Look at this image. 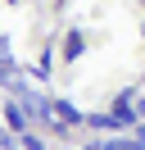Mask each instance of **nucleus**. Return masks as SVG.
I'll return each mask as SVG.
<instances>
[{
    "label": "nucleus",
    "mask_w": 145,
    "mask_h": 150,
    "mask_svg": "<svg viewBox=\"0 0 145 150\" xmlns=\"http://www.w3.org/2000/svg\"><path fill=\"white\" fill-rule=\"evenodd\" d=\"M136 118H145V100H141V105H136Z\"/></svg>",
    "instance_id": "obj_7"
},
{
    "label": "nucleus",
    "mask_w": 145,
    "mask_h": 150,
    "mask_svg": "<svg viewBox=\"0 0 145 150\" xmlns=\"http://www.w3.org/2000/svg\"><path fill=\"white\" fill-rule=\"evenodd\" d=\"M82 50H86V41H82V32H68V41H63V55H68V59H77Z\"/></svg>",
    "instance_id": "obj_4"
},
{
    "label": "nucleus",
    "mask_w": 145,
    "mask_h": 150,
    "mask_svg": "<svg viewBox=\"0 0 145 150\" xmlns=\"http://www.w3.org/2000/svg\"><path fill=\"white\" fill-rule=\"evenodd\" d=\"M0 150H14V141H9V132L0 127Z\"/></svg>",
    "instance_id": "obj_6"
},
{
    "label": "nucleus",
    "mask_w": 145,
    "mask_h": 150,
    "mask_svg": "<svg viewBox=\"0 0 145 150\" xmlns=\"http://www.w3.org/2000/svg\"><path fill=\"white\" fill-rule=\"evenodd\" d=\"M18 146H23V150H45V141L32 137V132H23V141H18Z\"/></svg>",
    "instance_id": "obj_5"
},
{
    "label": "nucleus",
    "mask_w": 145,
    "mask_h": 150,
    "mask_svg": "<svg viewBox=\"0 0 145 150\" xmlns=\"http://www.w3.org/2000/svg\"><path fill=\"white\" fill-rule=\"evenodd\" d=\"M100 150H145V127L136 132L132 141H104V146H100Z\"/></svg>",
    "instance_id": "obj_2"
},
{
    "label": "nucleus",
    "mask_w": 145,
    "mask_h": 150,
    "mask_svg": "<svg viewBox=\"0 0 145 150\" xmlns=\"http://www.w3.org/2000/svg\"><path fill=\"white\" fill-rule=\"evenodd\" d=\"M5 123L14 132H27V109H23V105H5Z\"/></svg>",
    "instance_id": "obj_1"
},
{
    "label": "nucleus",
    "mask_w": 145,
    "mask_h": 150,
    "mask_svg": "<svg viewBox=\"0 0 145 150\" xmlns=\"http://www.w3.org/2000/svg\"><path fill=\"white\" fill-rule=\"evenodd\" d=\"M54 114H59L63 123H82V109H72V100H59V105H50Z\"/></svg>",
    "instance_id": "obj_3"
}]
</instances>
